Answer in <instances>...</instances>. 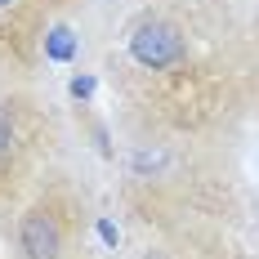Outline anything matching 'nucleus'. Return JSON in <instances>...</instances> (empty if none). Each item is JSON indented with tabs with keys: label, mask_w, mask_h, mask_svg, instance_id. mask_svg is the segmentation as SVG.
I'll return each instance as SVG.
<instances>
[{
	"label": "nucleus",
	"mask_w": 259,
	"mask_h": 259,
	"mask_svg": "<svg viewBox=\"0 0 259 259\" xmlns=\"http://www.w3.org/2000/svg\"><path fill=\"white\" fill-rule=\"evenodd\" d=\"M18 255L23 259H63L67 255V224L54 206H31L18 219Z\"/></svg>",
	"instance_id": "obj_2"
},
{
	"label": "nucleus",
	"mask_w": 259,
	"mask_h": 259,
	"mask_svg": "<svg viewBox=\"0 0 259 259\" xmlns=\"http://www.w3.org/2000/svg\"><path fill=\"white\" fill-rule=\"evenodd\" d=\"M130 58L139 67H148V72H170V67H179L183 58H188V40H183V31L175 23L143 18L130 31Z\"/></svg>",
	"instance_id": "obj_1"
},
{
	"label": "nucleus",
	"mask_w": 259,
	"mask_h": 259,
	"mask_svg": "<svg viewBox=\"0 0 259 259\" xmlns=\"http://www.w3.org/2000/svg\"><path fill=\"white\" fill-rule=\"evenodd\" d=\"M23 14H27V0H0V40L5 36H18Z\"/></svg>",
	"instance_id": "obj_5"
},
{
	"label": "nucleus",
	"mask_w": 259,
	"mask_h": 259,
	"mask_svg": "<svg viewBox=\"0 0 259 259\" xmlns=\"http://www.w3.org/2000/svg\"><path fill=\"white\" fill-rule=\"evenodd\" d=\"M54 5H58V0H54Z\"/></svg>",
	"instance_id": "obj_8"
},
{
	"label": "nucleus",
	"mask_w": 259,
	"mask_h": 259,
	"mask_svg": "<svg viewBox=\"0 0 259 259\" xmlns=\"http://www.w3.org/2000/svg\"><path fill=\"white\" fill-rule=\"evenodd\" d=\"M27 148V134H23V112L9 94H0V188H9V175L18 170Z\"/></svg>",
	"instance_id": "obj_3"
},
{
	"label": "nucleus",
	"mask_w": 259,
	"mask_h": 259,
	"mask_svg": "<svg viewBox=\"0 0 259 259\" xmlns=\"http://www.w3.org/2000/svg\"><path fill=\"white\" fill-rule=\"evenodd\" d=\"M45 58H54V63H72V58H76V36H72V27L45 31Z\"/></svg>",
	"instance_id": "obj_4"
},
{
	"label": "nucleus",
	"mask_w": 259,
	"mask_h": 259,
	"mask_svg": "<svg viewBox=\"0 0 259 259\" xmlns=\"http://www.w3.org/2000/svg\"><path fill=\"white\" fill-rule=\"evenodd\" d=\"M94 94V76H76L72 80V99H90Z\"/></svg>",
	"instance_id": "obj_7"
},
{
	"label": "nucleus",
	"mask_w": 259,
	"mask_h": 259,
	"mask_svg": "<svg viewBox=\"0 0 259 259\" xmlns=\"http://www.w3.org/2000/svg\"><path fill=\"white\" fill-rule=\"evenodd\" d=\"M99 241H103L107 250H116V241H121V233H116V224H112V219H99Z\"/></svg>",
	"instance_id": "obj_6"
}]
</instances>
